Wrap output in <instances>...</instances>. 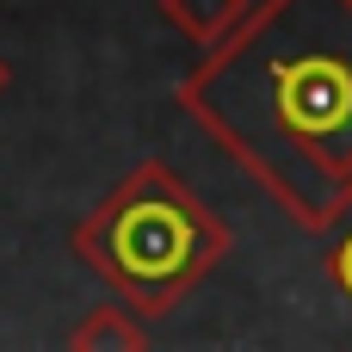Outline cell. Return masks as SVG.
Returning <instances> with one entry per match:
<instances>
[{"instance_id":"1","label":"cell","mask_w":352,"mask_h":352,"mask_svg":"<svg viewBox=\"0 0 352 352\" xmlns=\"http://www.w3.org/2000/svg\"><path fill=\"white\" fill-rule=\"evenodd\" d=\"M179 111L285 210L328 235L352 210V0H254L173 87Z\"/></svg>"},{"instance_id":"4","label":"cell","mask_w":352,"mask_h":352,"mask_svg":"<svg viewBox=\"0 0 352 352\" xmlns=\"http://www.w3.org/2000/svg\"><path fill=\"white\" fill-rule=\"evenodd\" d=\"M68 346H74V352H105V346L142 352V346H148V328L136 322L130 303H105V309H87V316H80V328L68 334Z\"/></svg>"},{"instance_id":"6","label":"cell","mask_w":352,"mask_h":352,"mask_svg":"<svg viewBox=\"0 0 352 352\" xmlns=\"http://www.w3.org/2000/svg\"><path fill=\"white\" fill-rule=\"evenodd\" d=\"M0 93H6V62H0Z\"/></svg>"},{"instance_id":"2","label":"cell","mask_w":352,"mask_h":352,"mask_svg":"<svg viewBox=\"0 0 352 352\" xmlns=\"http://www.w3.org/2000/svg\"><path fill=\"white\" fill-rule=\"evenodd\" d=\"M74 260L136 316H167L179 297H192L235 248L229 223L186 186L179 167L142 161L130 167L80 223H74Z\"/></svg>"},{"instance_id":"3","label":"cell","mask_w":352,"mask_h":352,"mask_svg":"<svg viewBox=\"0 0 352 352\" xmlns=\"http://www.w3.org/2000/svg\"><path fill=\"white\" fill-rule=\"evenodd\" d=\"M161 6V19L179 31V37H192L198 50H210L217 37H229L235 25H241V12L254 6V0H155Z\"/></svg>"},{"instance_id":"5","label":"cell","mask_w":352,"mask_h":352,"mask_svg":"<svg viewBox=\"0 0 352 352\" xmlns=\"http://www.w3.org/2000/svg\"><path fill=\"white\" fill-rule=\"evenodd\" d=\"M328 278H334V291L352 303V229L334 241V248H328Z\"/></svg>"}]
</instances>
